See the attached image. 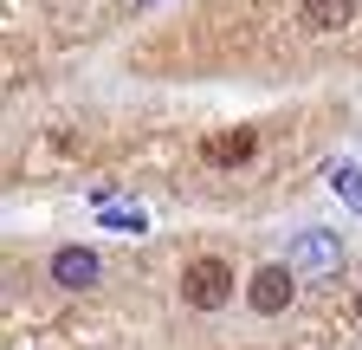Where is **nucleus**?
Returning a JSON list of instances; mask_svg holds the SVG:
<instances>
[{
	"label": "nucleus",
	"mask_w": 362,
	"mask_h": 350,
	"mask_svg": "<svg viewBox=\"0 0 362 350\" xmlns=\"http://www.w3.org/2000/svg\"><path fill=\"white\" fill-rule=\"evenodd\" d=\"M324 182H330V195H343V201L362 214V162H349V156L324 162Z\"/></svg>",
	"instance_id": "6"
},
{
	"label": "nucleus",
	"mask_w": 362,
	"mask_h": 350,
	"mask_svg": "<svg viewBox=\"0 0 362 350\" xmlns=\"http://www.w3.org/2000/svg\"><path fill=\"white\" fill-rule=\"evenodd\" d=\"M337 259H343V247H337V234H324V227H310V234H298V240L285 247V266H291L298 279L337 273Z\"/></svg>",
	"instance_id": "2"
},
{
	"label": "nucleus",
	"mask_w": 362,
	"mask_h": 350,
	"mask_svg": "<svg viewBox=\"0 0 362 350\" xmlns=\"http://www.w3.org/2000/svg\"><path fill=\"white\" fill-rule=\"evenodd\" d=\"M207 156H214V162H240V156H252V137H246V130H240V137H214Z\"/></svg>",
	"instance_id": "8"
},
{
	"label": "nucleus",
	"mask_w": 362,
	"mask_h": 350,
	"mask_svg": "<svg viewBox=\"0 0 362 350\" xmlns=\"http://www.w3.org/2000/svg\"><path fill=\"white\" fill-rule=\"evenodd\" d=\"M104 227H110V234H143L149 214H143V208H104Z\"/></svg>",
	"instance_id": "7"
},
{
	"label": "nucleus",
	"mask_w": 362,
	"mask_h": 350,
	"mask_svg": "<svg viewBox=\"0 0 362 350\" xmlns=\"http://www.w3.org/2000/svg\"><path fill=\"white\" fill-rule=\"evenodd\" d=\"M98 273H104V259L90 253V247H65V253H52V279H59L65 292H84V286H98Z\"/></svg>",
	"instance_id": "4"
},
{
	"label": "nucleus",
	"mask_w": 362,
	"mask_h": 350,
	"mask_svg": "<svg viewBox=\"0 0 362 350\" xmlns=\"http://www.w3.org/2000/svg\"><path fill=\"white\" fill-rule=\"evenodd\" d=\"M298 20H304L310 33H343V26L356 20V0H304Z\"/></svg>",
	"instance_id": "5"
},
{
	"label": "nucleus",
	"mask_w": 362,
	"mask_h": 350,
	"mask_svg": "<svg viewBox=\"0 0 362 350\" xmlns=\"http://www.w3.org/2000/svg\"><path fill=\"white\" fill-rule=\"evenodd\" d=\"M291 292H298V273L291 266H259L246 279V305H252L259 318H279L285 305H291Z\"/></svg>",
	"instance_id": "3"
},
{
	"label": "nucleus",
	"mask_w": 362,
	"mask_h": 350,
	"mask_svg": "<svg viewBox=\"0 0 362 350\" xmlns=\"http://www.w3.org/2000/svg\"><path fill=\"white\" fill-rule=\"evenodd\" d=\"M181 298H188L194 312H220V305L233 298V273H226L220 259H194V266L181 273Z\"/></svg>",
	"instance_id": "1"
},
{
	"label": "nucleus",
	"mask_w": 362,
	"mask_h": 350,
	"mask_svg": "<svg viewBox=\"0 0 362 350\" xmlns=\"http://www.w3.org/2000/svg\"><path fill=\"white\" fill-rule=\"evenodd\" d=\"M136 7H156V0H136Z\"/></svg>",
	"instance_id": "9"
},
{
	"label": "nucleus",
	"mask_w": 362,
	"mask_h": 350,
	"mask_svg": "<svg viewBox=\"0 0 362 350\" xmlns=\"http://www.w3.org/2000/svg\"><path fill=\"white\" fill-rule=\"evenodd\" d=\"M356 312H362V305H356Z\"/></svg>",
	"instance_id": "10"
}]
</instances>
